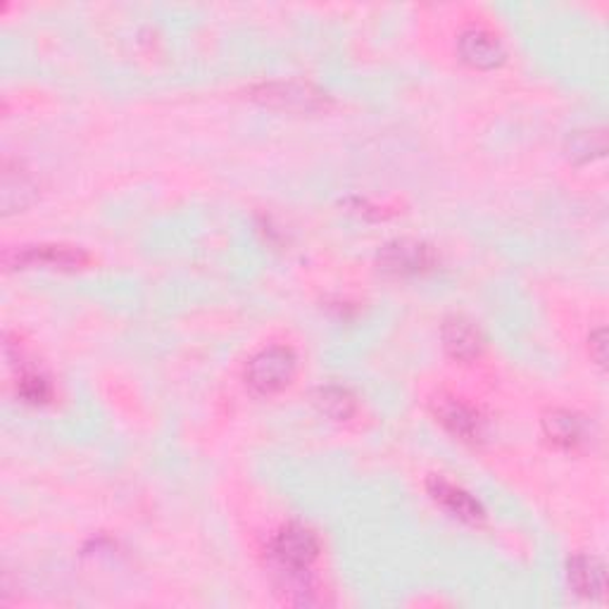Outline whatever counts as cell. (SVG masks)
Wrapping results in <instances>:
<instances>
[{
  "mask_svg": "<svg viewBox=\"0 0 609 609\" xmlns=\"http://www.w3.org/2000/svg\"><path fill=\"white\" fill-rule=\"evenodd\" d=\"M376 265L383 275L414 277L424 275V271L436 265V252L424 240L395 238L379 250Z\"/></svg>",
  "mask_w": 609,
  "mask_h": 609,
  "instance_id": "4",
  "label": "cell"
},
{
  "mask_svg": "<svg viewBox=\"0 0 609 609\" xmlns=\"http://www.w3.org/2000/svg\"><path fill=\"white\" fill-rule=\"evenodd\" d=\"M269 557L281 574H308L319 557V538L302 524H286L269 543Z\"/></svg>",
  "mask_w": 609,
  "mask_h": 609,
  "instance_id": "2",
  "label": "cell"
},
{
  "mask_svg": "<svg viewBox=\"0 0 609 609\" xmlns=\"http://www.w3.org/2000/svg\"><path fill=\"white\" fill-rule=\"evenodd\" d=\"M3 262L14 269H31V267H43V269H82L91 262L89 252L76 246H62V244H41V246H22L12 248L3 255Z\"/></svg>",
  "mask_w": 609,
  "mask_h": 609,
  "instance_id": "3",
  "label": "cell"
},
{
  "mask_svg": "<svg viewBox=\"0 0 609 609\" xmlns=\"http://www.w3.org/2000/svg\"><path fill=\"white\" fill-rule=\"evenodd\" d=\"M252 99H258L265 105L281 107V110H322L327 107V99L312 86L302 84H262L255 89Z\"/></svg>",
  "mask_w": 609,
  "mask_h": 609,
  "instance_id": "8",
  "label": "cell"
},
{
  "mask_svg": "<svg viewBox=\"0 0 609 609\" xmlns=\"http://www.w3.org/2000/svg\"><path fill=\"white\" fill-rule=\"evenodd\" d=\"M426 491L431 498H434L443 509L451 512V515L457 517L460 522L478 524L486 519L484 505H481L472 493L455 486L453 481H447L445 476H431L426 481Z\"/></svg>",
  "mask_w": 609,
  "mask_h": 609,
  "instance_id": "7",
  "label": "cell"
},
{
  "mask_svg": "<svg viewBox=\"0 0 609 609\" xmlns=\"http://www.w3.org/2000/svg\"><path fill=\"white\" fill-rule=\"evenodd\" d=\"M298 370L296 352L288 345H267L255 352L246 367V383L252 393L275 395L293 381Z\"/></svg>",
  "mask_w": 609,
  "mask_h": 609,
  "instance_id": "1",
  "label": "cell"
},
{
  "mask_svg": "<svg viewBox=\"0 0 609 609\" xmlns=\"http://www.w3.org/2000/svg\"><path fill=\"white\" fill-rule=\"evenodd\" d=\"M588 348H590V358L602 367L605 360H607V333H605V329H598L596 333H590Z\"/></svg>",
  "mask_w": 609,
  "mask_h": 609,
  "instance_id": "16",
  "label": "cell"
},
{
  "mask_svg": "<svg viewBox=\"0 0 609 609\" xmlns=\"http://www.w3.org/2000/svg\"><path fill=\"white\" fill-rule=\"evenodd\" d=\"M605 153V136L600 132H579L569 138V157L576 163H588Z\"/></svg>",
  "mask_w": 609,
  "mask_h": 609,
  "instance_id": "14",
  "label": "cell"
},
{
  "mask_svg": "<svg viewBox=\"0 0 609 609\" xmlns=\"http://www.w3.org/2000/svg\"><path fill=\"white\" fill-rule=\"evenodd\" d=\"M569 586L584 598L600 600L607 590V571L602 559L592 555H574L567 565Z\"/></svg>",
  "mask_w": 609,
  "mask_h": 609,
  "instance_id": "10",
  "label": "cell"
},
{
  "mask_svg": "<svg viewBox=\"0 0 609 609\" xmlns=\"http://www.w3.org/2000/svg\"><path fill=\"white\" fill-rule=\"evenodd\" d=\"M543 434L557 447L571 451L584 441V422L579 414L569 410H550L543 416Z\"/></svg>",
  "mask_w": 609,
  "mask_h": 609,
  "instance_id": "11",
  "label": "cell"
},
{
  "mask_svg": "<svg viewBox=\"0 0 609 609\" xmlns=\"http://www.w3.org/2000/svg\"><path fill=\"white\" fill-rule=\"evenodd\" d=\"M441 341L447 358H453L455 362H474L484 350V339H481L478 329H474L469 319L464 317L445 319L441 327Z\"/></svg>",
  "mask_w": 609,
  "mask_h": 609,
  "instance_id": "9",
  "label": "cell"
},
{
  "mask_svg": "<svg viewBox=\"0 0 609 609\" xmlns=\"http://www.w3.org/2000/svg\"><path fill=\"white\" fill-rule=\"evenodd\" d=\"M314 405L333 422H348L358 412V398L345 386H322L314 393Z\"/></svg>",
  "mask_w": 609,
  "mask_h": 609,
  "instance_id": "12",
  "label": "cell"
},
{
  "mask_svg": "<svg viewBox=\"0 0 609 609\" xmlns=\"http://www.w3.org/2000/svg\"><path fill=\"white\" fill-rule=\"evenodd\" d=\"M431 412L447 434L460 441H476L481 436V416L478 412L455 395L438 393L431 400Z\"/></svg>",
  "mask_w": 609,
  "mask_h": 609,
  "instance_id": "5",
  "label": "cell"
},
{
  "mask_svg": "<svg viewBox=\"0 0 609 609\" xmlns=\"http://www.w3.org/2000/svg\"><path fill=\"white\" fill-rule=\"evenodd\" d=\"M457 53L474 70H495L500 68L507 58L500 39L481 27L462 31L457 39Z\"/></svg>",
  "mask_w": 609,
  "mask_h": 609,
  "instance_id": "6",
  "label": "cell"
},
{
  "mask_svg": "<svg viewBox=\"0 0 609 609\" xmlns=\"http://www.w3.org/2000/svg\"><path fill=\"white\" fill-rule=\"evenodd\" d=\"M34 190L37 186L31 184V179L24 172L10 169V165H6V172H3V213L6 215L24 210V207L34 200Z\"/></svg>",
  "mask_w": 609,
  "mask_h": 609,
  "instance_id": "13",
  "label": "cell"
},
{
  "mask_svg": "<svg viewBox=\"0 0 609 609\" xmlns=\"http://www.w3.org/2000/svg\"><path fill=\"white\" fill-rule=\"evenodd\" d=\"M18 393L24 403H31V405H43L53 395L51 383H48V379L39 372H24L18 381Z\"/></svg>",
  "mask_w": 609,
  "mask_h": 609,
  "instance_id": "15",
  "label": "cell"
}]
</instances>
